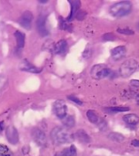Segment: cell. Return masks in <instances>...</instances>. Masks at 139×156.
Returning <instances> with one entry per match:
<instances>
[{"label":"cell","mask_w":139,"mask_h":156,"mask_svg":"<svg viewBox=\"0 0 139 156\" xmlns=\"http://www.w3.org/2000/svg\"><path fill=\"white\" fill-rule=\"evenodd\" d=\"M52 142L55 144H65L74 141V135L63 127H55L50 133Z\"/></svg>","instance_id":"1"},{"label":"cell","mask_w":139,"mask_h":156,"mask_svg":"<svg viewBox=\"0 0 139 156\" xmlns=\"http://www.w3.org/2000/svg\"><path fill=\"white\" fill-rule=\"evenodd\" d=\"M131 9H132L131 2L121 1V2H117V3L114 4L113 5H111L109 11L112 16H117V17H121V16H125L127 14H129L131 12Z\"/></svg>","instance_id":"2"},{"label":"cell","mask_w":139,"mask_h":156,"mask_svg":"<svg viewBox=\"0 0 139 156\" xmlns=\"http://www.w3.org/2000/svg\"><path fill=\"white\" fill-rule=\"evenodd\" d=\"M112 74L111 69L105 64H97L91 69V76L97 80H100Z\"/></svg>","instance_id":"3"},{"label":"cell","mask_w":139,"mask_h":156,"mask_svg":"<svg viewBox=\"0 0 139 156\" xmlns=\"http://www.w3.org/2000/svg\"><path fill=\"white\" fill-rule=\"evenodd\" d=\"M138 63L135 59H128L125 61L119 69V74L123 78H128L136 72Z\"/></svg>","instance_id":"4"},{"label":"cell","mask_w":139,"mask_h":156,"mask_svg":"<svg viewBox=\"0 0 139 156\" xmlns=\"http://www.w3.org/2000/svg\"><path fill=\"white\" fill-rule=\"evenodd\" d=\"M53 110H54V112L56 115V117H58L61 120L66 116L67 107H66L64 101H61V100L56 101L54 105H53Z\"/></svg>","instance_id":"5"},{"label":"cell","mask_w":139,"mask_h":156,"mask_svg":"<svg viewBox=\"0 0 139 156\" xmlns=\"http://www.w3.org/2000/svg\"><path fill=\"white\" fill-rule=\"evenodd\" d=\"M32 137L33 140L39 145V146H46V136L45 133L39 129H34L32 131Z\"/></svg>","instance_id":"6"},{"label":"cell","mask_w":139,"mask_h":156,"mask_svg":"<svg viewBox=\"0 0 139 156\" xmlns=\"http://www.w3.org/2000/svg\"><path fill=\"white\" fill-rule=\"evenodd\" d=\"M33 22V14L30 11H25L19 18V24L25 29H31Z\"/></svg>","instance_id":"7"},{"label":"cell","mask_w":139,"mask_h":156,"mask_svg":"<svg viewBox=\"0 0 139 156\" xmlns=\"http://www.w3.org/2000/svg\"><path fill=\"white\" fill-rule=\"evenodd\" d=\"M46 16H43V15L39 16L38 18L36 19V29L42 37H46L49 34L48 30L46 29Z\"/></svg>","instance_id":"8"},{"label":"cell","mask_w":139,"mask_h":156,"mask_svg":"<svg viewBox=\"0 0 139 156\" xmlns=\"http://www.w3.org/2000/svg\"><path fill=\"white\" fill-rule=\"evenodd\" d=\"M5 136L7 141L11 144H16L19 141V135L17 130L13 126H8L5 129Z\"/></svg>","instance_id":"9"},{"label":"cell","mask_w":139,"mask_h":156,"mask_svg":"<svg viewBox=\"0 0 139 156\" xmlns=\"http://www.w3.org/2000/svg\"><path fill=\"white\" fill-rule=\"evenodd\" d=\"M19 69L22 70V71H26V72L35 73V74H38V73H40L42 71V69L36 68V66H34L33 64H31L27 60H23V61L20 62Z\"/></svg>","instance_id":"10"},{"label":"cell","mask_w":139,"mask_h":156,"mask_svg":"<svg viewBox=\"0 0 139 156\" xmlns=\"http://www.w3.org/2000/svg\"><path fill=\"white\" fill-rule=\"evenodd\" d=\"M126 53H127V48L124 46L117 47V48H113L111 50L112 58L114 60H116V61L120 60L121 58H123L126 56Z\"/></svg>","instance_id":"11"},{"label":"cell","mask_w":139,"mask_h":156,"mask_svg":"<svg viewBox=\"0 0 139 156\" xmlns=\"http://www.w3.org/2000/svg\"><path fill=\"white\" fill-rule=\"evenodd\" d=\"M69 3L71 5V12H70V16L67 17V20L71 21L78 13V9L80 6V1L79 0H70Z\"/></svg>","instance_id":"12"},{"label":"cell","mask_w":139,"mask_h":156,"mask_svg":"<svg viewBox=\"0 0 139 156\" xmlns=\"http://www.w3.org/2000/svg\"><path fill=\"white\" fill-rule=\"evenodd\" d=\"M67 49V42L65 39L59 40L55 46V52L56 54H64Z\"/></svg>","instance_id":"13"},{"label":"cell","mask_w":139,"mask_h":156,"mask_svg":"<svg viewBox=\"0 0 139 156\" xmlns=\"http://www.w3.org/2000/svg\"><path fill=\"white\" fill-rule=\"evenodd\" d=\"M124 122L129 125H137L139 122V117L136 114H127V115H125L124 118H123Z\"/></svg>","instance_id":"14"},{"label":"cell","mask_w":139,"mask_h":156,"mask_svg":"<svg viewBox=\"0 0 139 156\" xmlns=\"http://www.w3.org/2000/svg\"><path fill=\"white\" fill-rule=\"evenodd\" d=\"M76 139L81 142V143H84V144H86V143H89L90 142V137L86 134V133L83 130H79L76 133Z\"/></svg>","instance_id":"15"},{"label":"cell","mask_w":139,"mask_h":156,"mask_svg":"<svg viewBox=\"0 0 139 156\" xmlns=\"http://www.w3.org/2000/svg\"><path fill=\"white\" fill-rule=\"evenodd\" d=\"M15 40H16L17 47L19 48H24V46H25V34L22 33L21 31L17 30V31L15 32Z\"/></svg>","instance_id":"16"},{"label":"cell","mask_w":139,"mask_h":156,"mask_svg":"<svg viewBox=\"0 0 139 156\" xmlns=\"http://www.w3.org/2000/svg\"><path fill=\"white\" fill-rule=\"evenodd\" d=\"M62 123L64 124V126H66L67 128H72L75 126L76 121L72 115H66L64 119H62Z\"/></svg>","instance_id":"17"},{"label":"cell","mask_w":139,"mask_h":156,"mask_svg":"<svg viewBox=\"0 0 139 156\" xmlns=\"http://www.w3.org/2000/svg\"><path fill=\"white\" fill-rule=\"evenodd\" d=\"M86 116H87V119L89 120V122L94 123V124H98L100 122V121H101L99 119V117L97 116V114L93 111H87Z\"/></svg>","instance_id":"18"},{"label":"cell","mask_w":139,"mask_h":156,"mask_svg":"<svg viewBox=\"0 0 139 156\" xmlns=\"http://www.w3.org/2000/svg\"><path fill=\"white\" fill-rule=\"evenodd\" d=\"M108 139L115 143H122V142H124L125 137L118 133H111L108 134Z\"/></svg>","instance_id":"19"},{"label":"cell","mask_w":139,"mask_h":156,"mask_svg":"<svg viewBox=\"0 0 139 156\" xmlns=\"http://www.w3.org/2000/svg\"><path fill=\"white\" fill-rule=\"evenodd\" d=\"M62 153L64 154L65 156H76L77 155V152H76V148L75 145H71L68 148H65Z\"/></svg>","instance_id":"20"},{"label":"cell","mask_w":139,"mask_h":156,"mask_svg":"<svg viewBox=\"0 0 139 156\" xmlns=\"http://www.w3.org/2000/svg\"><path fill=\"white\" fill-rule=\"evenodd\" d=\"M130 109L127 107H111L107 108L106 111L108 112H128Z\"/></svg>","instance_id":"21"},{"label":"cell","mask_w":139,"mask_h":156,"mask_svg":"<svg viewBox=\"0 0 139 156\" xmlns=\"http://www.w3.org/2000/svg\"><path fill=\"white\" fill-rule=\"evenodd\" d=\"M0 156H12V153L7 146L0 144Z\"/></svg>","instance_id":"22"},{"label":"cell","mask_w":139,"mask_h":156,"mask_svg":"<svg viewBox=\"0 0 139 156\" xmlns=\"http://www.w3.org/2000/svg\"><path fill=\"white\" fill-rule=\"evenodd\" d=\"M6 81H7L6 78L4 75H0V92L4 90V88L6 84Z\"/></svg>","instance_id":"23"},{"label":"cell","mask_w":139,"mask_h":156,"mask_svg":"<svg viewBox=\"0 0 139 156\" xmlns=\"http://www.w3.org/2000/svg\"><path fill=\"white\" fill-rule=\"evenodd\" d=\"M117 32L122 33V34H126V35H133L134 34V31H132V30H130L128 28H124V29L118 28L117 29Z\"/></svg>","instance_id":"24"},{"label":"cell","mask_w":139,"mask_h":156,"mask_svg":"<svg viewBox=\"0 0 139 156\" xmlns=\"http://www.w3.org/2000/svg\"><path fill=\"white\" fill-rule=\"evenodd\" d=\"M67 98H68V100H70V101H74V102H75V103H76V104H79V105H82V104H83V102H82L79 99H77L76 96H68Z\"/></svg>","instance_id":"25"},{"label":"cell","mask_w":139,"mask_h":156,"mask_svg":"<svg viewBox=\"0 0 139 156\" xmlns=\"http://www.w3.org/2000/svg\"><path fill=\"white\" fill-rule=\"evenodd\" d=\"M86 13L85 12V11H78V13H77V15H76V18L78 19V20H83L85 17H86Z\"/></svg>","instance_id":"26"},{"label":"cell","mask_w":139,"mask_h":156,"mask_svg":"<svg viewBox=\"0 0 139 156\" xmlns=\"http://www.w3.org/2000/svg\"><path fill=\"white\" fill-rule=\"evenodd\" d=\"M60 20H61V22H60V24H61V28H63V29H68V30H71V29H70V28H71V27H70L69 25H67V23H66V21L62 20L61 18H60Z\"/></svg>","instance_id":"27"},{"label":"cell","mask_w":139,"mask_h":156,"mask_svg":"<svg viewBox=\"0 0 139 156\" xmlns=\"http://www.w3.org/2000/svg\"><path fill=\"white\" fill-rule=\"evenodd\" d=\"M112 37V34H106L103 36V39L104 40H113L114 37Z\"/></svg>","instance_id":"28"},{"label":"cell","mask_w":139,"mask_h":156,"mask_svg":"<svg viewBox=\"0 0 139 156\" xmlns=\"http://www.w3.org/2000/svg\"><path fill=\"white\" fill-rule=\"evenodd\" d=\"M130 84L133 86V87H139V80H131V82H130Z\"/></svg>","instance_id":"29"},{"label":"cell","mask_w":139,"mask_h":156,"mask_svg":"<svg viewBox=\"0 0 139 156\" xmlns=\"http://www.w3.org/2000/svg\"><path fill=\"white\" fill-rule=\"evenodd\" d=\"M132 145L135 147H139V140H134L132 141Z\"/></svg>","instance_id":"30"},{"label":"cell","mask_w":139,"mask_h":156,"mask_svg":"<svg viewBox=\"0 0 139 156\" xmlns=\"http://www.w3.org/2000/svg\"><path fill=\"white\" fill-rule=\"evenodd\" d=\"M3 130H4V122H0V132H2Z\"/></svg>","instance_id":"31"},{"label":"cell","mask_w":139,"mask_h":156,"mask_svg":"<svg viewBox=\"0 0 139 156\" xmlns=\"http://www.w3.org/2000/svg\"><path fill=\"white\" fill-rule=\"evenodd\" d=\"M55 156H65L64 155V154L62 153V152H60V153H57V154H56Z\"/></svg>","instance_id":"32"},{"label":"cell","mask_w":139,"mask_h":156,"mask_svg":"<svg viewBox=\"0 0 139 156\" xmlns=\"http://www.w3.org/2000/svg\"><path fill=\"white\" fill-rule=\"evenodd\" d=\"M136 101H137V103L139 105V94L137 96V98H136Z\"/></svg>","instance_id":"33"},{"label":"cell","mask_w":139,"mask_h":156,"mask_svg":"<svg viewBox=\"0 0 139 156\" xmlns=\"http://www.w3.org/2000/svg\"><path fill=\"white\" fill-rule=\"evenodd\" d=\"M40 3H47V1H42V0H39Z\"/></svg>","instance_id":"34"},{"label":"cell","mask_w":139,"mask_h":156,"mask_svg":"<svg viewBox=\"0 0 139 156\" xmlns=\"http://www.w3.org/2000/svg\"><path fill=\"white\" fill-rule=\"evenodd\" d=\"M138 28H139V25H138Z\"/></svg>","instance_id":"35"}]
</instances>
